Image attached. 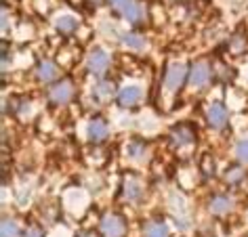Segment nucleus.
I'll list each match as a JSON object with an SVG mask.
<instances>
[{"label": "nucleus", "instance_id": "1", "mask_svg": "<svg viewBox=\"0 0 248 237\" xmlns=\"http://www.w3.org/2000/svg\"><path fill=\"white\" fill-rule=\"evenodd\" d=\"M86 63H89L91 74H95V76H103V74L108 72V67H109V55L105 53L103 48H93Z\"/></svg>", "mask_w": 248, "mask_h": 237}, {"label": "nucleus", "instance_id": "2", "mask_svg": "<svg viewBox=\"0 0 248 237\" xmlns=\"http://www.w3.org/2000/svg\"><path fill=\"white\" fill-rule=\"evenodd\" d=\"M210 76H213V72H210V65L206 63V61H198V63L191 67L189 84L194 86V89H204V86L210 82Z\"/></svg>", "mask_w": 248, "mask_h": 237}, {"label": "nucleus", "instance_id": "3", "mask_svg": "<svg viewBox=\"0 0 248 237\" xmlns=\"http://www.w3.org/2000/svg\"><path fill=\"white\" fill-rule=\"evenodd\" d=\"M109 4L124 17V19H128L133 23L141 19V11H139L135 0H109Z\"/></svg>", "mask_w": 248, "mask_h": 237}, {"label": "nucleus", "instance_id": "4", "mask_svg": "<svg viewBox=\"0 0 248 237\" xmlns=\"http://www.w3.org/2000/svg\"><path fill=\"white\" fill-rule=\"evenodd\" d=\"M185 74H187V70H185V65H183V63L170 65V67H169V72H166V76H164V86H166V90L175 92L179 86L183 84Z\"/></svg>", "mask_w": 248, "mask_h": 237}, {"label": "nucleus", "instance_id": "5", "mask_svg": "<svg viewBox=\"0 0 248 237\" xmlns=\"http://www.w3.org/2000/svg\"><path fill=\"white\" fill-rule=\"evenodd\" d=\"M101 229H103V233L108 237H122L124 231H126V227H124V221L120 216H114V214L103 216Z\"/></svg>", "mask_w": 248, "mask_h": 237}, {"label": "nucleus", "instance_id": "6", "mask_svg": "<svg viewBox=\"0 0 248 237\" xmlns=\"http://www.w3.org/2000/svg\"><path fill=\"white\" fill-rule=\"evenodd\" d=\"M206 118L213 128H223L227 124V109L221 103H210L206 109Z\"/></svg>", "mask_w": 248, "mask_h": 237}, {"label": "nucleus", "instance_id": "7", "mask_svg": "<svg viewBox=\"0 0 248 237\" xmlns=\"http://www.w3.org/2000/svg\"><path fill=\"white\" fill-rule=\"evenodd\" d=\"M141 97H143V90L139 89V86H124V89L120 90V95H118V101H120L122 107H135Z\"/></svg>", "mask_w": 248, "mask_h": 237}, {"label": "nucleus", "instance_id": "8", "mask_svg": "<svg viewBox=\"0 0 248 237\" xmlns=\"http://www.w3.org/2000/svg\"><path fill=\"white\" fill-rule=\"evenodd\" d=\"M170 136H172V141H175L179 147H183V145H189V143H194V139H196V130L191 128L189 124H179V126L172 128Z\"/></svg>", "mask_w": 248, "mask_h": 237}, {"label": "nucleus", "instance_id": "9", "mask_svg": "<svg viewBox=\"0 0 248 237\" xmlns=\"http://www.w3.org/2000/svg\"><path fill=\"white\" fill-rule=\"evenodd\" d=\"M72 95H74V90H72V84L70 82H59V84L51 86V101L57 103V105L70 103Z\"/></svg>", "mask_w": 248, "mask_h": 237}, {"label": "nucleus", "instance_id": "10", "mask_svg": "<svg viewBox=\"0 0 248 237\" xmlns=\"http://www.w3.org/2000/svg\"><path fill=\"white\" fill-rule=\"evenodd\" d=\"M86 134H89V139L93 143H101V141H105V136H108V124L97 118V120H93L89 124V128H86Z\"/></svg>", "mask_w": 248, "mask_h": 237}, {"label": "nucleus", "instance_id": "11", "mask_svg": "<svg viewBox=\"0 0 248 237\" xmlns=\"http://www.w3.org/2000/svg\"><path fill=\"white\" fill-rule=\"evenodd\" d=\"M57 76H59V70L53 61H40L38 63V78L42 82H53Z\"/></svg>", "mask_w": 248, "mask_h": 237}, {"label": "nucleus", "instance_id": "12", "mask_svg": "<svg viewBox=\"0 0 248 237\" xmlns=\"http://www.w3.org/2000/svg\"><path fill=\"white\" fill-rule=\"evenodd\" d=\"M232 199L227 195H215L213 202H210V210L215 212V214H225V212L232 210Z\"/></svg>", "mask_w": 248, "mask_h": 237}, {"label": "nucleus", "instance_id": "13", "mask_svg": "<svg viewBox=\"0 0 248 237\" xmlns=\"http://www.w3.org/2000/svg\"><path fill=\"white\" fill-rule=\"evenodd\" d=\"M55 26H57L59 32L72 34V32H76V28H78V19H74L72 15H61V17H57Z\"/></svg>", "mask_w": 248, "mask_h": 237}, {"label": "nucleus", "instance_id": "14", "mask_svg": "<svg viewBox=\"0 0 248 237\" xmlns=\"http://www.w3.org/2000/svg\"><path fill=\"white\" fill-rule=\"evenodd\" d=\"M141 193H143V187H141V183L137 178H128L126 187H124V195H126L131 202H137V199H141Z\"/></svg>", "mask_w": 248, "mask_h": 237}, {"label": "nucleus", "instance_id": "15", "mask_svg": "<svg viewBox=\"0 0 248 237\" xmlns=\"http://www.w3.org/2000/svg\"><path fill=\"white\" fill-rule=\"evenodd\" d=\"M114 92H116L114 82H99L95 86V95H97V99H101V101H108V99H111V97H114Z\"/></svg>", "mask_w": 248, "mask_h": 237}, {"label": "nucleus", "instance_id": "16", "mask_svg": "<svg viewBox=\"0 0 248 237\" xmlns=\"http://www.w3.org/2000/svg\"><path fill=\"white\" fill-rule=\"evenodd\" d=\"M122 42H124V46H128V48H135V51H141V48L145 46V40L141 38L139 34H133V32H126V34H122Z\"/></svg>", "mask_w": 248, "mask_h": 237}, {"label": "nucleus", "instance_id": "17", "mask_svg": "<svg viewBox=\"0 0 248 237\" xmlns=\"http://www.w3.org/2000/svg\"><path fill=\"white\" fill-rule=\"evenodd\" d=\"M145 237H169V229L164 222H150L145 229Z\"/></svg>", "mask_w": 248, "mask_h": 237}, {"label": "nucleus", "instance_id": "18", "mask_svg": "<svg viewBox=\"0 0 248 237\" xmlns=\"http://www.w3.org/2000/svg\"><path fill=\"white\" fill-rule=\"evenodd\" d=\"M126 153H128V158H133V160H141L145 155V143H141V141L128 143Z\"/></svg>", "mask_w": 248, "mask_h": 237}, {"label": "nucleus", "instance_id": "19", "mask_svg": "<svg viewBox=\"0 0 248 237\" xmlns=\"http://www.w3.org/2000/svg\"><path fill=\"white\" fill-rule=\"evenodd\" d=\"M0 231H2V237H19V227H17V222L11 221V218H4Z\"/></svg>", "mask_w": 248, "mask_h": 237}, {"label": "nucleus", "instance_id": "20", "mask_svg": "<svg viewBox=\"0 0 248 237\" xmlns=\"http://www.w3.org/2000/svg\"><path fill=\"white\" fill-rule=\"evenodd\" d=\"M235 153H238V160L240 162H246L248 164V141H240L238 145H235Z\"/></svg>", "mask_w": 248, "mask_h": 237}, {"label": "nucleus", "instance_id": "21", "mask_svg": "<svg viewBox=\"0 0 248 237\" xmlns=\"http://www.w3.org/2000/svg\"><path fill=\"white\" fill-rule=\"evenodd\" d=\"M242 177H244V172H242L240 168H232V170H227V180L229 183H238Z\"/></svg>", "mask_w": 248, "mask_h": 237}, {"label": "nucleus", "instance_id": "22", "mask_svg": "<svg viewBox=\"0 0 248 237\" xmlns=\"http://www.w3.org/2000/svg\"><path fill=\"white\" fill-rule=\"evenodd\" d=\"M26 237H42V233H40L38 229H30L28 233H26Z\"/></svg>", "mask_w": 248, "mask_h": 237}]
</instances>
